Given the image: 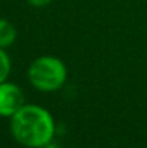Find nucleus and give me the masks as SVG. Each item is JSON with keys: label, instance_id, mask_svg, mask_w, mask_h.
Segmentation results:
<instances>
[{"label": "nucleus", "instance_id": "obj_1", "mask_svg": "<svg viewBox=\"0 0 147 148\" xmlns=\"http://www.w3.org/2000/svg\"><path fill=\"white\" fill-rule=\"evenodd\" d=\"M55 121L46 108L35 103H25L10 118L12 137L26 148H42L55 135Z\"/></svg>", "mask_w": 147, "mask_h": 148}, {"label": "nucleus", "instance_id": "obj_2", "mask_svg": "<svg viewBox=\"0 0 147 148\" xmlns=\"http://www.w3.org/2000/svg\"><path fill=\"white\" fill-rule=\"evenodd\" d=\"M29 84L41 92H55L68 79L66 65L56 56H39L28 68Z\"/></svg>", "mask_w": 147, "mask_h": 148}, {"label": "nucleus", "instance_id": "obj_3", "mask_svg": "<svg viewBox=\"0 0 147 148\" xmlns=\"http://www.w3.org/2000/svg\"><path fill=\"white\" fill-rule=\"evenodd\" d=\"M25 105V94L22 88L13 82L0 84V116L12 118Z\"/></svg>", "mask_w": 147, "mask_h": 148}, {"label": "nucleus", "instance_id": "obj_4", "mask_svg": "<svg viewBox=\"0 0 147 148\" xmlns=\"http://www.w3.org/2000/svg\"><path fill=\"white\" fill-rule=\"evenodd\" d=\"M17 39L16 27L6 19L0 17V48L7 49L10 48Z\"/></svg>", "mask_w": 147, "mask_h": 148}, {"label": "nucleus", "instance_id": "obj_5", "mask_svg": "<svg viewBox=\"0 0 147 148\" xmlns=\"http://www.w3.org/2000/svg\"><path fill=\"white\" fill-rule=\"evenodd\" d=\"M12 71V60L10 56L6 53V50L0 48V84L7 81Z\"/></svg>", "mask_w": 147, "mask_h": 148}, {"label": "nucleus", "instance_id": "obj_6", "mask_svg": "<svg viewBox=\"0 0 147 148\" xmlns=\"http://www.w3.org/2000/svg\"><path fill=\"white\" fill-rule=\"evenodd\" d=\"M50 1L52 0H28V3L30 6H33V7H45V6H48Z\"/></svg>", "mask_w": 147, "mask_h": 148}, {"label": "nucleus", "instance_id": "obj_7", "mask_svg": "<svg viewBox=\"0 0 147 148\" xmlns=\"http://www.w3.org/2000/svg\"><path fill=\"white\" fill-rule=\"evenodd\" d=\"M42 148H61V147H59V145H58L56 143H53V141H50L49 144H46L45 147H42Z\"/></svg>", "mask_w": 147, "mask_h": 148}]
</instances>
